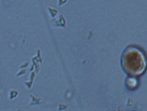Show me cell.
I'll use <instances>...</instances> for the list:
<instances>
[{
	"instance_id": "6da1fadb",
	"label": "cell",
	"mask_w": 147,
	"mask_h": 111,
	"mask_svg": "<svg viewBox=\"0 0 147 111\" xmlns=\"http://www.w3.org/2000/svg\"><path fill=\"white\" fill-rule=\"evenodd\" d=\"M122 65L127 73L133 76H139L146 69V58L138 48L129 47L122 57Z\"/></svg>"
},
{
	"instance_id": "7a4b0ae2",
	"label": "cell",
	"mask_w": 147,
	"mask_h": 111,
	"mask_svg": "<svg viewBox=\"0 0 147 111\" xmlns=\"http://www.w3.org/2000/svg\"><path fill=\"white\" fill-rule=\"evenodd\" d=\"M138 79L134 78V77H129L128 78V80H127V85H128V87L129 89H136L138 87Z\"/></svg>"
}]
</instances>
